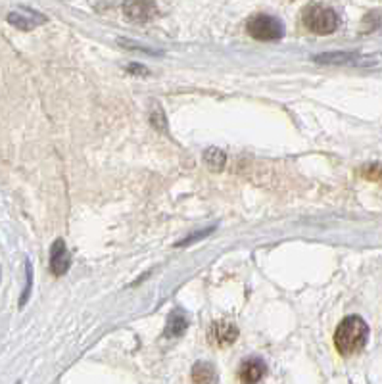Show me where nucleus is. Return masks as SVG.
Segmentation results:
<instances>
[{
  "instance_id": "1a4fd4ad",
  "label": "nucleus",
  "mask_w": 382,
  "mask_h": 384,
  "mask_svg": "<svg viewBox=\"0 0 382 384\" xmlns=\"http://www.w3.org/2000/svg\"><path fill=\"white\" fill-rule=\"evenodd\" d=\"M220 375L215 371V367L207 361H198L192 367V384H217Z\"/></svg>"
},
{
  "instance_id": "f03ea898",
  "label": "nucleus",
  "mask_w": 382,
  "mask_h": 384,
  "mask_svg": "<svg viewBox=\"0 0 382 384\" xmlns=\"http://www.w3.org/2000/svg\"><path fill=\"white\" fill-rule=\"evenodd\" d=\"M304 26L315 35H331L339 29L340 18L339 14L334 12L331 6L325 4H309L304 8L301 14Z\"/></svg>"
},
{
  "instance_id": "39448f33",
  "label": "nucleus",
  "mask_w": 382,
  "mask_h": 384,
  "mask_svg": "<svg viewBox=\"0 0 382 384\" xmlns=\"http://www.w3.org/2000/svg\"><path fill=\"white\" fill-rule=\"evenodd\" d=\"M381 54H373V56H365V54H357V52H326L315 56V62L319 63H348V66H375L381 60Z\"/></svg>"
},
{
  "instance_id": "f8f14e48",
  "label": "nucleus",
  "mask_w": 382,
  "mask_h": 384,
  "mask_svg": "<svg viewBox=\"0 0 382 384\" xmlns=\"http://www.w3.org/2000/svg\"><path fill=\"white\" fill-rule=\"evenodd\" d=\"M225 162H227L225 152L220 150V148H207V150L204 152V164H206L212 171L223 170V167H225Z\"/></svg>"
},
{
  "instance_id": "4468645a",
  "label": "nucleus",
  "mask_w": 382,
  "mask_h": 384,
  "mask_svg": "<svg viewBox=\"0 0 382 384\" xmlns=\"http://www.w3.org/2000/svg\"><path fill=\"white\" fill-rule=\"evenodd\" d=\"M213 233V227L206 229V231H198V233L195 234H190V237H187L185 240H181L179 244L177 246H188V244H192V242H196V240H202V239H206L207 234H212Z\"/></svg>"
},
{
  "instance_id": "9d476101",
  "label": "nucleus",
  "mask_w": 382,
  "mask_h": 384,
  "mask_svg": "<svg viewBox=\"0 0 382 384\" xmlns=\"http://www.w3.org/2000/svg\"><path fill=\"white\" fill-rule=\"evenodd\" d=\"M188 328V319L187 315L182 311H175V313L170 315L167 319V327H165V338H179L185 334V331Z\"/></svg>"
},
{
  "instance_id": "dca6fc26",
  "label": "nucleus",
  "mask_w": 382,
  "mask_h": 384,
  "mask_svg": "<svg viewBox=\"0 0 382 384\" xmlns=\"http://www.w3.org/2000/svg\"><path fill=\"white\" fill-rule=\"evenodd\" d=\"M152 125L156 127V129H160V131H165V118H163V112L160 110V108H156V112L152 114Z\"/></svg>"
},
{
  "instance_id": "6e6552de",
  "label": "nucleus",
  "mask_w": 382,
  "mask_h": 384,
  "mask_svg": "<svg viewBox=\"0 0 382 384\" xmlns=\"http://www.w3.org/2000/svg\"><path fill=\"white\" fill-rule=\"evenodd\" d=\"M123 12L131 21H140V24H145V21H150L152 18H156L158 14V6L154 2H127L123 4Z\"/></svg>"
},
{
  "instance_id": "ddd939ff",
  "label": "nucleus",
  "mask_w": 382,
  "mask_h": 384,
  "mask_svg": "<svg viewBox=\"0 0 382 384\" xmlns=\"http://www.w3.org/2000/svg\"><path fill=\"white\" fill-rule=\"evenodd\" d=\"M361 177L369 181H382V164H369L361 167Z\"/></svg>"
},
{
  "instance_id": "f3484780",
  "label": "nucleus",
  "mask_w": 382,
  "mask_h": 384,
  "mask_svg": "<svg viewBox=\"0 0 382 384\" xmlns=\"http://www.w3.org/2000/svg\"><path fill=\"white\" fill-rule=\"evenodd\" d=\"M127 71H131V73H138V76H140V73H145V76H148V70H146L145 66H137V63H133V66H129V68H127Z\"/></svg>"
},
{
  "instance_id": "9b49d317",
  "label": "nucleus",
  "mask_w": 382,
  "mask_h": 384,
  "mask_svg": "<svg viewBox=\"0 0 382 384\" xmlns=\"http://www.w3.org/2000/svg\"><path fill=\"white\" fill-rule=\"evenodd\" d=\"M8 21L12 24V26H16L18 29H24V31H29V29H33L35 26H41V24H44L46 21V18H43V16H38L37 12H33L29 18H26L24 14L19 12H12L10 16H8Z\"/></svg>"
},
{
  "instance_id": "423d86ee",
  "label": "nucleus",
  "mask_w": 382,
  "mask_h": 384,
  "mask_svg": "<svg viewBox=\"0 0 382 384\" xmlns=\"http://www.w3.org/2000/svg\"><path fill=\"white\" fill-rule=\"evenodd\" d=\"M267 367L259 358H250L242 361V365L238 369V378L242 384H257L265 377Z\"/></svg>"
},
{
  "instance_id": "f257e3e1",
  "label": "nucleus",
  "mask_w": 382,
  "mask_h": 384,
  "mask_svg": "<svg viewBox=\"0 0 382 384\" xmlns=\"http://www.w3.org/2000/svg\"><path fill=\"white\" fill-rule=\"evenodd\" d=\"M367 341H369V327L357 315L346 317L334 331V346L340 352V356H344V358H350L353 353L361 352Z\"/></svg>"
},
{
  "instance_id": "20e7f679",
  "label": "nucleus",
  "mask_w": 382,
  "mask_h": 384,
  "mask_svg": "<svg viewBox=\"0 0 382 384\" xmlns=\"http://www.w3.org/2000/svg\"><path fill=\"white\" fill-rule=\"evenodd\" d=\"M238 338L237 325L231 321H213L212 327L207 328V342L213 348H229Z\"/></svg>"
},
{
  "instance_id": "7ed1b4c3",
  "label": "nucleus",
  "mask_w": 382,
  "mask_h": 384,
  "mask_svg": "<svg viewBox=\"0 0 382 384\" xmlns=\"http://www.w3.org/2000/svg\"><path fill=\"white\" fill-rule=\"evenodd\" d=\"M246 31L256 41H279L284 35V26L273 16L256 14L246 21Z\"/></svg>"
},
{
  "instance_id": "2eb2a0df",
  "label": "nucleus",
  "mask_w": 382,
  "mask_h": 384,
  "mask_svg": "<svg viewBox=\"0 0 382 384\" xmlns=\"http://www.w3.org/2000/svg\"><path fill=\"white\" fill-rule=\"evenodd\" d=\"M26 269H27V284H26V290H24V296H21V306L27 302V296H29V292H31V283H33V271H31V264L27 261L26 264Z\"/></svg>"
},
{
  "instance_id": "0eeeda50",
  "label": "nucleus",
  "mask_w": 382,
  "mask_h": 384,
  "mask_svg": "<svg viewBox=\"0 0 382 384\" xmlns=\"http://www.w3.org/2000/svg\"><path fill=\"white\" fill-rule=\"evenodd\" d=\"M71 265V256H69L68 248H66V242L62 239H58L51 248V269L56 277H62L66 275Z\"/></svg>"
}]
</instances>
